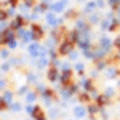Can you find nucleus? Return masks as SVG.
I'll list each match as a JSON object with an SVG mask.
<instances>
[{
  "label": "nucleus",
  "mask_w": 120,
  "mask_h": 120,
  "mask_svg": "<svg viewBox=\"0 0 120 120\" xmlns=\"http://www.w3.org/2000/svg\"><path fill=\"white\" fill-rule=\"evenodd\" d=\"M69 50H71V43H69V42L63 43V48H61V51H63V53H67Z\"/></svg>",
  "instance_id": "obj_1"
},
{
  "label": "nucleus",
  "mask_w": 120,
  "mask_h": 120,
  "mask_svg": "<svg viewBox=\"0 0 120 120\" xmlns=\"http://www.w3.org/2000/svg\"><path fill=\"white\" fill-rule=\"evenodd\" d=\"M29 51L32 53V55H35L38 51V45H30V48H29Z\"/></svg>",
  "instance_id": "obj_2"
},
{
  "label": "nucleus",
  "mask_w": 120,
  "mask_h": 120,
  "mask_svg": "<svg viewBox=\"0 0 120 120\" xmlns=\"http://www.w3.org/2000/svg\"><path fill=\"white\" fill-rule=\"evenodd\" d=\"M34 32H35V34H34V37H38V35H42V29H38L37 26L34 27Z\"/></svg>",
  "instance_id": "obj_3"
},
{
  "label": "nucleus",
  "mask_w": 120,
  "mask_h": 120,
  "mask_svg": "<svg viewBox=\"0 0 120 120\" xmlns=\"http://www.w3.org/2000/svg\"><path fill=\"white\" fill-rule=\"evenodd\" d=\"M83 114H85L83 109H80V107H77V109H75V115H77V117H82Z\"/></svg>",
  "instance_id": "obj_4"
},
{
  "label": "nucleus",
  "mask_w": 120,
  "mask_h": 120,
  "mask_svg": "<svg viewBox=\"0 0 120 120\" xmlns=\"http://www.w3.org/2000/svg\"><path fill=\"white\" fill-rule=\"evenodd\" d=\"M48 77H50V80H55V79H56V71H55V69H53V71H50Z\"/></svg>",
  "instance_id": "obj_5"
},
{
  "label": "nucleus",
  "mask_w": 120,
  "mask_h": 120,
  "mask_svg": "<svg viewBox=\"0 0 120 120\" xmlns=\"http://www.w3.org/2000/svg\"><path fill=\"white\" fill-rule=\"evenodd\" d=\"M48 22H50V24H56L55 16H51V15H50V16H48Z\"/></svg>",
  "instance_id": "obj_6"
},
{
  "label": "nucleus",
  "mask_w": 120,
  "mask_h": 120,
  "mask_svg": "<svg viewBox=\"0 0 120 120\" xmlns=\"http://www.w3.org/2000/svg\"><path fill=\"white\" fill-rule=\"evenodd\" d=\"M21 26V19H16V21H13V27H19Z\"/></svg>",
  "instance_id": "obj_7"
},
{
  "label": "nucleus",
  "mask_w": 120,
  "mask_h": 120,
  "mask_svg": "<svg viewBox=\"0 0 120 120\" xmlns=\"http://www.w3.org/2000/svg\"><path fill=\"white\" fill-rule=\"evenodd\" d=\"M27 99H29V101H34L35 98H34V94H29V96H27Z\"/></svg>",
  "instance_id": "obj_8"
},
{
  "label": "nucleus",
  "mask_w": 120,
  "mask_h": 120,
  "mask_svg": "<svg viewBox=\"0 0 120 120\" xmlns=\"http://www.w3.org/2000/svg\"><path fill=\"white\" fill-rule=\"evenodd\" d=\"M5 18V13H3V11H0V19H3Z\"/></svg>",
  "instance_id": "obj_9"
}]
</instances>
